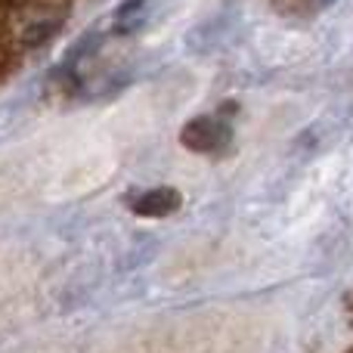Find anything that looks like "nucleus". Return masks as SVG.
<instances>
[{
    "mask_svg": "<svg viewBox=\"0 0 353 353\" xmlns=\"http://www.w3.org/2000/svg\"><path fill=\"white\" fill-rule=\"evenodd\" d=\"M316 3H319V6H329V3H332V0H316Z\"/></svg>",
    "mask_w": 353,
    "mask_h": 353,
    "instance_id": "obj_4",
    "label": "nucleus"
},
{
    "mask_svg": "<svg viewBox=\"0 0 353 353\" xmlns=\"http://www.w3.org/2000/svg\"><path fill=\"white\" fill-rule=\"evenodd\" d=\"M146 10H149V0H121V6L115 10V19H112L115 31L118 34L137 31L143 25V19H146Z\"/></svg>",
    "mask_w": 353,
    "mask_h": 353,
    "instance_id": "obj_3",
    "label": "nucleus"
},
{
    "mask_svg": "<svg viewBox=\"0 0 353 353\" xmlns=\"http://www.w3.org/2000/svg\"><path fill=\"white\" fill-rule=\"evenodd\" d=\"M180 205L183 195L174 186H155L130 199V211L140 214V217H168V214L180 211Z\"/></svg>",
    "mask_w": 353,
    "mask_h": 353,
    "instance_id": "obj_2",
    "label": "nucleus"
},
{
    "mask_svg": "<svg viewBox=\"0 0 353 353\" xmlns=\"http://www.w3.org/2000/svg\"><path fill=\"white\" fill-rule=\"evenodd\" d=\"M232 128L226 121V115H199L180 130V143L192 152H220L223 146H230Z\"/></svg>",
    "mask_w": 353,
    "mask_h": 353,
    "instance_id": "obj_1",
    "label": "nucleus"
}]
</instances>
